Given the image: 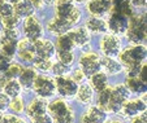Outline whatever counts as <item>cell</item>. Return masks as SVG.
<instances>
[{"label": "cell", "mask_w": 147, "mask_h": 123, "mask_svg": "<svg viewBox=\"0 0 147 123\" xmlns=\"http://www.w3.org/2000/svg\"><path fill=\"white\" fill-rule=\"evenodd\" d=\"M130 91L125 84H117L115 87H106L102 92H99L98 106L104 112L117 113L121 110L122 105L128 101Z\"/></svg>", "instance_id": "1"}, {"label": "cell", "mask_w": 147, "mask_h": 123, "mask_svg": "<svg viewBox=\"0 0 147 123\" xmlns=\"http://www.w3.org/2000/svg\"><path fill=\"white\" fill-rule=\"evenodd\" d=\"M128 40L133 44H143L146 40V17L144 14H131L126 29Z\"/></svg>", "instance_id": "2"}, {"label": "cell", "mask_w": 147, "mask_h": 123, "mask_svg": "<svg viewBox=\"0 0 147 123\" xmlns=\"http://www.w3.org/2000/svg\"><path fill=\"white\" fill-rule=\"evenodd\" d=\"M53 4H55V9H56V16L59 18L64 19L72 27L80 21L81 12L76 7L73 0H56Z\"/></svg>", "instance_id": "3"}, {"label": "cell", "mask_w": 147, "mask_h": 123, "mask_svg": "<svg viewBox=\"0 0 147 123\" xmlns=\"http://www.w3.org/2000/svg\"><path fill=\"white\" fill-rule=\"evenodd\" d=\"M120 55V61L121 65L125 68H131V66H138L142 65L146 58V47L143 44H133L131 47L124 49Z\"/></svg>", "instance_id": "4"}, {"label": "cell", "mask_w": 147, "mask_h": 123, "mask_svg": "<svg viewBox=\"0 0 147 123\" xmlns=\"http://www.w3.org/2000/svg\"><path fill=\"white\" fill-rule=\"evenodd\" d=\"M47 110L50 112V117L55 123H73L74 114L70 106L64 100H55L48 104Z\"/></svg>", "instance_id": "5"}, {"label": "cell", "mask_w": 147, "mask_h": 123, "mask_svg": "<svg viewBox=\"0 0 147 123\" xmlns=\"http://www.w3.org/2000/svg\"><path fill=\"white\" fill-rule=\"evenodd\" d=\"M17 43H18L17 31L4 29V31L0 35V52L12 60L17 53Z\"/></svg>", "instance_id": "6"}, {"label": "cell", "mask_w": 147, "mask_h": 123, "mask_svg": "<svg viewBox=\"0 0 147 123\" xmlns=\"http://www.w3.org/2000/svg\"><path fill=\"white\" fill-rule=\"evenodd\" d=\"M34 92L39 96V97H43V98H47L51 97L53 93L56 92V87H55V80L52 78L47 77V75H36L35 80L33 83V87Z\"/></svg>", "instance_id": "7"}, {"label": "cell", "mask_w": 147, "mask_h": 123, "mask_svg": "<svg viewBox=\"0 0 147 123\" xmlns=\"http://www.w3.org/2000/svg\"><path fill=\"white\" fill-rule=\"evenodd\" d=\"M80 69L87 77L100 70V57L95 52L82 53L80 57Z\"/></svg>", "instance_id": "8"}, {"label": "cell", "mask_w": 147, "mask_h": 123, "mask_svg": "<svg viewBox=\"0 0 147 123\" xmlns=\"http://www.w3.org/2000/svg\"><path fill=\"white\" fill-rule=\"evenodd\" d=\"M24 34L26 39L30 41H36L43 38V26L39 22V19L34 16H30L25 18L24 22Z\"/></svg>", "instance_id": "9"}, {"label": "cell", "mask_w": 147, "mask_h": 123, "mask_svg": "<svg viewBox=\"0 0 147 123\" xmlns=\"http://www.w3.org/2000/svg\"><path fill=\"white\" fill-rule=\"evenodd\" d=\"M100 51L104 56L113 57L121 52V41L115 34H106L100 39Z\"/></svg>", "instance_id": "10"}, {"label": "cell", "mask_w": 147, "mask_h": 123, "mask_svg": "<svg viewBox=\"0 0 147 123\" xmlns=\"http://www.w3.org/2000/svg\"><path fill=\"white\" fill-rule=\"evenodd\" d=\"M55 80V87L59 95L63 97H73L78 90V83L74 82L72 78L63 75V77H56Z\"/></svg>", "instance_id": "11"}, {"label": "cell", "mask_w": 147, "mask_h": 123, "mask_svg": "<svg viewBox=\"0 0 147 123\" xmlns=\"http://www.w3.org/2000/svg\"><path fill=\"white\" fill-rule=\"evenodd\" d=\"M107 25H108V30H111L115 35L116 34H125L129 25V18L128 16L113 9V12L109 16V19L107 21Z\"/></svg>", "instance_id": "12"}, {"label": "cell", "mask_w": 147, "mask_h": 123, "mask_svg": "<svg viewBox=\"0 0 147 123\" xmlns=\"http://www.w3.org/2000/svg\"><path fill=\"white\" fill-rule=\"evenodd\" d=\"M120 112L126 118L136 117V115L146 112V102H144V100H142V98H134V100H130V101L125 102Z\"/></svg>", "instance_id": "13"}, {"label": "cell", "mask_w": 147, "mask_h": 123, "mask_svg": "<svg viewBox=\"0 0 147 123\" xmlns=\"http://www.w3.org/2000/svg\"><path fill=\"white\" fill-rule=\"evenodd\" d=\"M112 9V4L109 0H89L87 11L94 17H102L109 13Z\"/></svg>", "instance_id": "14"}, {"label": "cell", "mask_w": 147, "mask_h": 123, "mask_svg": "<svg viewBox=\"0 0 147 123\" xmlns=\"http://www.w3.org/2000/svg\"><path fill=\"white\" fill-rule=\"evenodd\" d=\"M17 53H18V57L25 62H33L34 58L36 57L35 52H34V43L28 40L26 38L22 39V40H18Z\"/></svg>", "instance_id": "15"}, {"label": "cell", "mask_w": 147, "mask_h": 123, "mask_svg": "<svg viewBox=\"0 0 147 123\" xmlns=\"http://www.w3.org/2000/svg\"><path fill=\"white\" fill-rule=\"evenodd\" d=\"M34 52L36 57L42 58H51L55 55V45L51 40L47 39H39L34 41Z\"/></svg>", "instance_id": "16"}, {"label": "cell", "mask_w": 147, "mask_h": 123, "mask_svg": "<svg viewBox=\"0 0 147 123\" xmlns=\"http://www.w3.org/2000/svg\"><path fill=\"white\" fill-rule=\"evenodd\" d=\"M68 35L72 39L74 47H85L90 43V39H91V35H90L89 30L86 27H77V29H70L68 31Z\"/></svg>", "instance_id": "17"}, {"label": "cell", "mask_w": 147, "mask_h": 123, "mask_svg": "<svg viewBox=\"0 0 147 123\" xmlns=\"http://www.w3.org/2000/svg\"><path fill=\"white\" fill-rule=\"evenodd\" d=\"M107 120V112L100 109L99 106H91L82 115V123H104Z\"/></svg>", "instance_id": "18"}, {"label": "cell", "mask_w": 147, "mask_h": 123, "mask_svg": "<svg viewBox=\"0 0 147 123\" xmlns=\"http://www.w3.org/2000/svg\"><path fill=\"white\" fill-rule=\"evenodd\" d=\"M47 106H48V104L46 101V98L36 97V98H34L33 101L29 102V105L26 106V114H28V117L30 119H33V118L38 117V115L47 113Z\"/></svg>", "instance_id": "19"}, {"label": "cell", "mask_w": 147, "mask_h": 123, "mask_svg": "<svg viewBox=\"0 0 147 123\" xmlns=\"http://www.w3.org/2000/svg\"><path fill=\"white\" fill-rule=\"evenodd\" d=\"M70 29H72V26H70L69 23H67L64 19L59 18L57 16L53 17L52 19H50L47 23V30L50 31L51 34H55V35H57V36L61 35V34L68 33Z\"/></svg>", "instance_id": "20"}, {"label": "cell", "mask_w": 147, "mask_h": 123, "mask_svg": "<svg viewBox=\"0 0 147 123\" xmlns=\"http://www.w3.org/2000/svg\"><path fill=\"white\" fill-rule=\"evenodd\" d=\"M100 68L104 69V73L107 75H117L122 71L121 64L115 60L113 57H108V56L100 58Z\"/></svg>", "instance_id": "21"}, {"label": "cell", "mask_w": 147, "mask_h": 123, "mask_svg": "<svg viewBox=\"0 0 147 123\" xmlns=\"http://www.w3.org/2000/svg\"><path fill=\"white\" fill-rule=\"evenodd\" d=\"M85 27L89 30V33L92 34H104L108 30V25H107V21H104L100 17H94L91 16L89 19L86 21V26Z\"/></svg>", "instance_id": "22"}, {"label": "cell", "mask_w": 147, "mask_h": 123, "mask_svg": "<svg viewBox=\"0 0 147 123\" xmlns=\"http://www.w3.org/2000/svg\"><path fill=\"white\" fill-rule=\"evenodd\" d=\"M13 11L18 18H28L30 16H34L35 8L30 0H21L18 3L13 4Z\"/></svg>", "instance_id": "23"}, {"label": "cell", "mask_w": 147, "mask_h": 123, "mask_svg": "<svg viewBox=\"0 0 147 123\" xmlns=\"http://www.w3.org/2000/svg\"><path fill=\"white\" fill-rule=\"evenodd\" d=\"M90 87L92 91L96 92H102L106 87H108V77L104 71H98V73L90 75Z\"/></svg>", "instance_id": "24"}, {"label": "cell", "mask_w": 147, "mask_h": 123, "mask_svg": "<svg viewBox=\"0 0 147 123\" xmlns=\"http://www.w3.org/2000/svg\"><path fill=\"white\" fill-rule=\"evenodd\" d=\"M38 75L35 71V69H31V68H26L22 69L21 74L18 77V83L21 86V88H26V90H30L33 87V83L35 80V77Z\"/></svg>", "instance_id": "25"}, {"label": "cell", "mask_w": 147, "mask_h": 123, "mask_svg": "<svg viewBox=\"0 0 147 123\" xmlns=\"http://www.w3.org/2000/svg\"><path fill=\"white\" fill-rule=\"evenodd\" d=\"M74 96L78 101L82 102V104H90L92 100V96H94V91L90 87V84L83 83V84L78 86V90Z\"/></svg>", "instance_id": "26"}, {"label": "cell", "mask_w": 147, "mask_h": 123, "mask_svg": "<svg viewBox=\"0 0 147 123\" xmlns=\"http://www.w3.org/2000/svg\"><path fill=\"white\" fill-rule=\"evenodd\" d=\"M112 4V9L125 14V16H131L133 14V8L130 5V0H109Z\"/></svg>", "instance_id": "27"}, {"label": "cell", "mask_w": 147, "mask_h": 123, "mask_svg": "<svg viewBox=\"0 0 147 123\" xmlns=\"http://www.w3.org/2000/svg\"><path fill=\"white\" fill-rule=\"evenodd\" d=\"M4 93L8 96L9 98H13L20 96V92H21V86H20L18 80L16 79H8L5 87H4Z\"/></svg>", "instance_id": "28"}, {"label": "cell", "mask_w": 147, "mask_h": 123, "mask_svg": "<svg viewBox=\"0 0 147 123\" xmlns=\"http://www.w3.org/2000/svg\"><path fill=\"white\" fill-rule=\"evenodd\" d=\"M126 88L130 92H136V93H143L146 91V83H143L138 77L134 78H128L126 82Z\"/></svg>", "instance_id": "29"}, {"label": "cell", "mask_w": 147, "mask_h": 123, "mask_svg": "<svg viewBox=\"0 0 147 123\" xmlns=\"http://www.w3.org/2000/svg\"><path fill=\"white\" fill-rule=\"evenodd\" d=\"M56 48H57V51H73L74 44H73L72 39L69 38V35L65 33L59 35L57 41H56Z\"/></svg>", "instance_id": "30"}, {"label": "cell", "mask_w": 147, "mask_h": 123, "mask_svg": "<svg viewBox=\"0 0 147 123\" xmlns=\"http://www.w3.org/2000/svg\"><path fill=\"white\" fill-rule=\"evenodd\" d=\"M22 66L20 65V64L17 62H11L8 66V69H7L5 71H4V75H5L8 79H17V78L20 77V74H21V71H22Z\"/></svg>", "instance_id": "31"}, {"label": "cell", "mask_w": 147, "mask_h": 123, "mask_svg": "<svg viewBox=\"0 0 147 123\" xmlns=\"http://www.w3.org/2000/svg\"><path fill=\"white\" fill-rule=\"evenodd\" d=\"M34 64V68L39 71H50L51 70V66H52V61L51 58H42V57H35L33 61Z\"/></svg>", "instance_id": "32"}, {"label": "cell", "mask_w": 147, "mask_h": 123, "mask_svg": "<svg viewBox=\"0 0 147 123\" xmlns=\"http://www.w3.org/2000/svg\"><path fill=\"white\" fill-rule=\"evenodd\" d=\"M1 19V25L3 27L7 29V30H16V27L18 26V22H20V18L16 16V14H11V16H7V17H3Z\"/></svg>", "instance_id": "33"}, {"label": "cell", "mask_w": 147, "mask_h": 123, "mask_svg": "<svg viewBox=\"0 0 147 123\" xmlns=\"http://www.w3.org/2000/svg\"><path fill=\"white\" fill-rule=\"evenodd\" d=\"M57 60L59 62L70 66L74 61V53L72 51H57Z\"/></svg>", "instance_id": "34"}, {"label": "cell", "mask_w": 147, "mask_h": 123, "mask_svg": "<svg viewBox=\"0 0 147 123\" xmlns=\"http://www.w3.org/2000/svg\"><path fill=\"white\" fill-rule=\"evenodd\" d=\"M51 70H52V73H53L55 77H63V75H67V74L70 71V66L64 65V64H61V62L57 61V62L52 64Z\"/></svg>", "instance_id": "35"}, {"label": "cell", "mask_w": 147, "mask_h": 123, "mask_svg": "<svg viewBox=\"0 0 147 123\" xmlns=\"http://www.w3.org/2000/svg\"><path fill=\"white\" fill-rule=\"evenodd\" d=\"M9 108L13 110L14 113H22L25 110V101L21 96H17V97H13L12 101H9Z\"/></svg>", "instance_id": "36"}, {"label": "cell", "mask_w": 147, "mask_h": 123, "mask_svg": "<svg viewBox=\"0 0 147 123\" xmlns=\"http://www.w3.org/2000/svg\"><path fill=\"white\" fill-rule=\"evenodd\" d=\"M13 13H14L13 4L8 3V1H4V3L0 4V18L7 17V16H11V14H13Z\"/></svg>", "instance_id": "37"}, {"label": "cell", "mask_w": 147, "mask_h": 123, "mask_svg": "<svg viewBox=\"0 0 147 123\" xmlns=\"http://www.w3.org/2000/svg\"><path fill=\"white\" fill-rule=\"evenodd\" d=\"M0 123H26L25 119H22L21 117H17L16 114H8L3 115Z\"/></svg>", "instance_id": "38"}, {"label": "cell", "mask_w": 147, "mask_h": 123, "mask_svg": "<svg viewBox=\"0 0 147 123\" xmlns=\"http://www.w3.org/2000/svg\"><path fill=\"white\" fill-rule=\"evenodd\" d=\"M31 122H33V123H53V120H52V118L50 117V114L45 113V114L38 115V117L33 118V119H31Z\"/></svg>", "instance_id": "39"}, {"label": "cell", "mask_w": 147, "mask_h": 123, "mask_svg": "<svg viewBox=\"0 0 147 123\" xmlns=\"http://www.w3.org/2000/svg\"><path fill=\"white\" fill-rule=\"evenodd\" d=\"M9 64H11V58H8L7 56H4L0 52V74H3L8 69Z\"/></svg>", "instance_id": "40"}, {"label": "cell", "mask_w": 147, "mask_h": 123, "mask_svg": "<svg viewBox=\"0 0 147 123\" xmlns=\"http://www.w3.org/2000/svg\"><path fill=\"white\" fill-rule=\"evenodd\" d=\"M9 101L11 98L5 95V93H1L0 92V112H4L9 108Z\"/></svg>", "instance_id": "41"}, {"label": "cell", "mask_w": 147, "mask_h": 123, "mask_svg": "<svg viewBox=\"0 0 147 123\" xmlns=\"http://www.w3.org/2000/svg\"><path fill=\"white\" fill-rule=\"evenodd\" d=\"M86 77L85 74L82 73V70L81 69H78V70H76L74 73H73V75H72V79L74 80V82H77V83H81L83 80V78Z\"/></svg>", "instance_id": "42"}, {"label": "cell", "mask_w": 147, "mask_h": 123, "mask_svg": "<svg viewBox=\"0 0 147 123\" xmlns=\"http://www.w3.org/2000/svg\"><path fill=\"white\" fill-rule=\"evenodd\" d=\"M131 123H147L146 112H143V113H141V114L133 117V119H131Z\"/></svg>", "instance_id": "43"}, {"label": "cell", "mask_w": 147, "mask_h": 123, "mask_svg": "<svg viewBox=\"0 0 147 123\" xmlns=\"http://www.w3.org/2000/svg\"><path fill=\"white\" fill-rule=\"evenodd\" d=\"M147 0H130V5L134 8H144Z\"/></svg>", "instance_id": "44"}, {"label": "cell", "mask_w": 147, "mask_h": 123, "mask_svg": "<svg viewBox=\"0 0 147 123\" xmlns=\"http://www.w3.org/2000/svg\"><path fill=\"white\" fill-rule=\"evenodd\" d=\"M7 82H8V78L4 75V74H0V91H3L5 87Z\"/></svg>", "instance_id": "45"}, {"label": "cell", "mask_w": 147, "mask_h": 123, "mask_svg": "<svg viewBox=\"0 0 147 123\" xmlns=\"http://www.w3.org/2000/svg\"><path fill=\"white\" fill-rule=\"evenodd\" d=\"M108 123H124L122 120H120V119H112V120H109Z\"/></svg>", "instance_id": "46"}, {"label": "cell", "mask_w": 147, "mask_h": 123, "mask_svg": "<svg viewBox=\"0 0 147 123\" xmlns=\"http://www.w3.org/2000/svg\"><path fill=\"white\" fill-rule=\"evenodd\" d=\"M43 1H45L46 4H53L56 1V0H43Z\"/></svg>", "instance_id": "47"}, {"label": "cell", "mask_w": 147, "mask_h": 123, "mask_svg": "<svg viewBox=\"0 0 147 123\" xmlns=\"http://www.w3.org/2000/svg\"><path fill=\"white\" fill-rule=\"evenodd\" d=\"M7 1L11 4H16V3H18V1H21V0H7Z\"/></svg>", "instance_id": "48"}, {"label": "cell", "mask_w": 147, "mask_h": 123, "mask_svg": "<svg viewBox=\"0 0 147 123\" xmlns=\"http://www.w3.org/2000/svg\"><path fill=\"white\" fill-rule=\"evenodd\" d=\"M73 1H76V3H83L85 0H73Z\"/></svg>", "instance_id": "49"}, {"label": "cell", "mask_w": 147, "mask_h": 123, "mask_svg": "<svg viewBox=\"0 0 147 123\" xmlns=\"http://www.w3.org/2000/svg\"><path fill=\"white\" fill-rule=\"evenodd\" d=\"M1 118H3V114H1V112H0V120H1Z\"/></svg>", "instance_id": "50"}, {"label": "cell", "mask_w": 147, "mask_h": 123, "mask_svg": "<svg viewBox=\"0 0 147 123\" xmlns=\"http://www.w3.org/2000/svg\"><path fill=\"white\" fill-rule=\"evenodd\" d=\"M85 1H86V0H85Z\"/></svg>", "instance_id": "51"}]
</instances>
